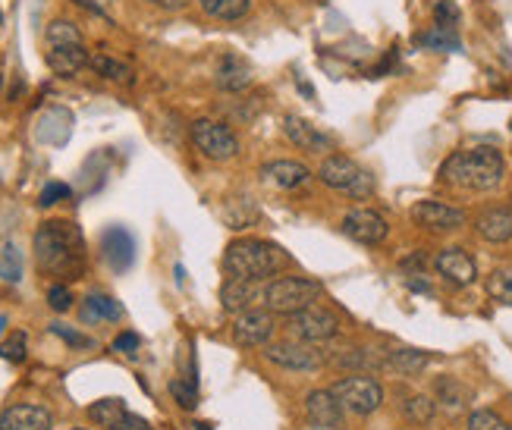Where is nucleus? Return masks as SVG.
Listing matches in <instances>:
<instances>
[{"mask_svg": "<svg viewBox=\"0 0 512 430\" xmlns=\"http://www.w3.org/2000/svg\"><path fill=\"white\" fill-rule=\"evenodd\" d=\"M431 355L421 349H390L384 352V368L396 371V374H418L428 368Z\"/></svg>", "mask_w": 512, "mask_h": 430, "instance_id": "393cba45", "label": "nucleus"}, {"mask_svg": "<svg viewBox=\"0 0 512 430\" xmlns=\"http://www.w3.org/2000/svg\"><path fill=\"white\" fill-rule=\"evenodd\" d=\"M189 135H192V145L202 151L205 157H211V161H233V157L239 154V139L236 132L220 123V120H211V117H202L195 120L189 126Z\"/></svg>", "mask_w": 512, "mask_h": 430, "instance_id": "1a4fd4ad", "label": "nucleus"}, {"mask_svg": "<svg viewBox=\"0 0 512 430\" xmlns=\"http://www.w3.org/2000/svg\"><path fill=\"white\" fill-rule=\"evenodd\" d=\"M475 233L484 239V242H494V245H503L512 239V208H487L475 217Z\"/></svg>", "mask_w": 512, "mask_h": 430, "instance_id": "4be33fe9", "label": "nucleus"}, {"mask_svg": "<svg viewBox=\"0 0 512 430\" xmlns=\"http://www.w3.org/2000/svg\"><path fill=\"white\" fill-rule=\"evenodd\" d=\"M148 4L161 7V10H170V13H176V10H186V7H189V0H148Z\"/></svg>", "mask_w": 512, "mask_h": 430, "instance_id": "79ce46f5", "label": "nucleus"}, {"mask_svg": "<svg viewBox=\"0 0 512 430\" xmlns=\"http://www.w3.org/2000/svg\"><path fill=\"white\" fill-rule=\"evenodd\" d=\"M487 296L500 305H512V270L509 267H500L487 277Z\"/></svg>", "mask_w": 512, "mask_h": 430, "instance_id": "c85d7f7f", "label": "nucleus"}, {"mask_svg": "<svg viewBox=\"0 0 512 430\" xmlns=\"http://www.w3.org/2000/svg\"><path fill=\"white\" fill-rule=\"evenodd\" d=\"M88 66L107 82H117V85H136V70H132L129 63L110 57V54H92V60H88Z\"/></svg>", "mask_w": 512, "mask_h": 430, "instance_id": "5701e85b", "label": "nucleus"}, {"mask_svg": "<svg viewBox=\"0 0 512 430\" xmlns=\"http://www.w3.org/2000/svg\"><path fill=\"white\" fill-rule=\"evenodd\" d=\"M198 430H208V424H198Z\"/></svg>", "mask_w": 512, "mask_h": 430, "instance_id": "de8ad7c7", "label": "nucleus"}, {"mask_svg": "<svg viewBox=\"0 0 512 430\" xmlns=\"http://www.w3.org/2000/svg\"><path fill=\"white\" fill-rule=\"evenodd\" d=\"M92 54L85 48V38L79 32L76 22L70 19H54L48 29H44V63L54 76H76L82 73Z\"/></svg>", "mask_w": 512, "mask_h": 430, "instance_id": "20e7f679", "label": "nucleus"}, {"mask_svg": "<svg viewBox=\"0 0 512 430\" xmlns=\"http://www.w3.org/2000/svg\"><path fill=\"white\" fill-rule=\"evenodd\" d=\"M415 48H428V51H459L462 44H459V35H456V29H440V26H434V29H428V32H421V35H415Z\"/></svg>", "mask_w": 512, "mask_h": 430, "instance_id": "bb28decb", "label": "nucleus"}, {"mask_svg": "<svg viewBox=\"0 0 512 430\" xmlns=\"http://www.w3.org/2000/svg\"><path fill=\"white\" fill-rule=\"evenodd\" d=\"M264 286L261 280H242V277H230L220 289V305L230 314H242L255 305H264Z\"/></svg>", "mask_w": 512, "mask_h": 430, "instance_id": "dca6fc26", "label": "nucleus"}, {"mask_svg": "<svg viewBox=\"0 0 512 430\" xmlns=\"http://www.w3.org/2000/svg\"><path fill=\"white\" fill-rule=\"evenodd\" d=\"M114 430H151V424H148L145 418H139V415L126 412V415L117 421V427H114Z\"/></svg>", "mask_w": 512, "mask_h": 430, "instance_id": "a19ab883", "label": "nucleus"}, {"mask_svg": "<svg viewBox=\"0 0 512 430\" xmlns=\"http://www.w3.org/2000/svg\"><path fill=\"white\" fill-rule=\"evenodd\" d=\"M170 393L173 399L183 405V409H195L198 405V393H195V383H183V380H173L170 383Z\"/></svg>", "mask_w": 512, "mask_h": 430, "instance_id": "c9c22d12", "label": "nucleus"}, {"mask_svg": "<svg viewBox=\"0 0 512 430\" xmlns=\"http://www.w3.org/2000/svg\"><path fill=\"white\" fill-rule=\"evenodd\" d=\"M437 393H440L443 399H447L450 409H459V405H462V390L456 387V383H453L450 377H443V380L437 383Z\"/></svg>", "mask_w": 512, "mask_h": 430, "instance_id": "58836bf2", "label": "nucleus"}, {"mask_svg": "<svg viewBox=\"0 0 512 430\" xmlns=\"http://www.w3.org/2000/svg\"><path fill=\"white\" fill-rule=\"evenodd\" d=\"M4 327H7V318H4V314H0V333H4Z\"/></svg>", "mask_w": 512, "mask_h": 430, "instance_id": "49530a36", "label": "nucleus"}, {"mask_svg": "<svg viewBox=\"0 0 512 430\" xmlns=\"http://www.w3.org/2000/svg\"><path fill=\"white\" fill-rule=\"evenodd\" d=\"M264 355H267V361H274V365L283 371H318L324 365V355L318 352V346L299 343V339L267 346Z\"/></svg>", "mask_w": 512, "mask_h": 430, "instance_id": "9b49d317", "label": "nucleus"}, {"mask_svg": "<svg viewBox=\"0 0 512 430\" xmlns=\"http://www.w3.org/2000/svg\"><path fill=\"white\" fill-rule=\"evenodd\" d=\"M101 252H104V261L110 264V270H129L136 264V239L126 230V226H110V230L101 236Z\"/></svg>", "mask_w": 512, "mask_h": 430, "instance_id": "a211bd4d", "label": "nucleus"}, {"mask_svg": "<svg viewBox=\"0 0 512 430\" xmlns=\"http://www.w3.org/2000/svg\"><path fill=\"white\" fill-rule=\"evenodd\" d=\"M503 176H506V161L491 145L456 151L440 167L443 183L456 189H469V192H494L503 183Z\"/></svg>", "mask_w": 512, "mask_h": 430, "instance_id": "f03ea898", "label": "nucleus"}, {"mask_svg": "<svg viewBox=\"0 0 512 430\" xmlns=\"http://www.w3.org/2000/svg\"><path fill=\"white\" fill-rule=\"evenodd\" d=\"M0 358L10 361V365H22L26 361V333H10L0 343Z\"/></svg>", "mask_w": 512, "mask_h": 430, "instance_id": "2f4dec72", "label": "nucleus"}, {"mask_svg": "<svg viewBox=\"0 0 512 430\" xmlns=\"http://www.w3.org/2000/svg\"><path fill=\"white\" fill-rule=\"evenodd\" d=\"M343 233L359 245H381L390 236V226L374 208H352L343 217Z\"/></svg>", "mask_w": 512, "mask_h": 430, "instance_id": "ddd939ff", "label": "nucleus"}, {"mask_svg": "<svg viewBox=\"0 0 512 430\" xmlns=\"http://www.w3.org/2000/svg\"><path fill=\"white\" fill-rule=\"evenodd\" d=\"M434 26H440V29H456L459 26V7L453 4V0H437Z\"/></svg>", "mask_w": 512, "mask_h": 430, "instance_id": "72a5a7b5", "label": "nucleus"}, {"mask_svg": "<svg viewBox=\"0 0 512 430\" xmlns=\"http://www.w3.org/2000/svg\"><path fill=\"white\" fill-rule=\"evenodd\" d=\"M412 220L421 226V230H431V233H453L469 223L465 211H459L453 205H443V201H434V198L418 201L412 208Z\"/></svg>", "mask_w": 512, "mask_h": 430, "instance_id": "f8f14e48", "label": "nucleus"}, {"mask_svg": "<svg viewBox=\"0 0 512 430\" xmlns=\"http://www.w3.org/2000/svg\"><path fill=\"white\" fill-rule=\"evenodd\" d=\"M286 267H289V255L277 242L267 239H233L224 252V270L230 277H242V280L267 283V277H277Z\"/></svg>", "mask_w": 512, "mask_h": 430, "instance_id": "7ed1b4c3", "label": "nucleus"}, {"mask_svg": "<svg viewBox=\"0 0 512 430\" xmlns=\"http://www.w3.org/2000/svg\"><path fill=\"white\" fill-rule=\"evenodd\" d=\"M123 318V308L117 299L104 296V292H92L82 305V321L85 324H98V321H120Z\"/></svg>", "mask_w": 512, "mask_h": 430, "instance_id": "b1692460", "label": "nucleus"}, {"mask_svg": "<svg viewBox=\"0 0 512 430\" xmlns=\"http://www.w3.org/2000/svg\"><path fill=\"white\" fill-rule=\"evenodd\" d=\"M73 4L82 7V10H88V13H95V16H104V10H101L98 0H73Z\"/></svg>", "mask_w": 512, "mask_h": 430, "instance_id": "37998d69", "label": "nucleus"}, {"mask_svg": "<svg viewBox=\"0 0 512 430\" xmlns=\"http://www.w3.org/2000/svg\"><path fill=\"white\" fill-rule=\"evenodd\" d=\"M32 245H35V261L44 274L60 277V280L82 277V270L88 264V252H85V236L76 223L70 220L41 223Z\"/></svg>", "mask_w": 512, "mask_h": 430, "instance_id": "f257e3e1", "label": "nucleus"}, {"mask_svg": "<svg viewBox=\"0 0 512 430\" xmlns=\"http://www.w3.org/2000/svg\"><path fill=\"white\" fill-rule=\"evenodd\" d=\"M0 280H7V283L22 280V255L13 242H7L4 248H0Z\"/></svg>", "mask_w": 512, "mask_h": 430, "instance_id": "c756f323", "label": "nucleus"}, {"mask_svg": "<svg viewBox=\"0 0 512 430\" xmlns=\"http://www.w3.org/2000/svg\"><path fill=\"white\" fill-rule=\"evenodd\" d=\"M343 405L330 390H315L305 396V418L311 430H343Z\"/></svg>", "mask_w": 512, "mask_h": 430, "instance_id": "2eb2a0df", "label": "nucleus"}, {"mask_svg": "<svg viewBox=\"0 0 512 430\" xmlns=\"http://www.w3.org/2000/svg\"><path fill=\"white\" fill-rule=\"evenodd\" d=\"M129 409H126V402L123 399H101V402H95L92 409H88V418H92L98 427H104V430H114L117 427V421L126 415Z\"/></svg>", "mask_w": 512, "mask_h": 430, "instance_id": "cd10ccee", "label": "nucleus"}, {"mask_svg": "<svg viewBox=\"0 0 512 430\" xmlns=\"http://www.w3.org/2000/svg\"><path fill=\"white\" fill-rule=\"evenodd\" d=\"M54 415L44 405H10L0 415V430H51Z\"/></svg>", "mask_w": 512, "mask_h": 430, "instance_id": "412c9836", "label": "nucleus"}, {"mask_svg": "<svg viewBox=\"0 0 512 430\" xmlns=\"http://www.w3.org/2000/svg\"><path fill=\"white\" fill-rule=\"evenodd\" d=\"M403 415L412 424H428L434 418V399H428V396H412V399H406Z\"/></svg>", "mask_w": 512, "mask_h": 430, "instance_id": "7c9ffc66", "label": "nucleus"}, {"mask_svg": "<svg viewBox=\"0 0 512 430\" xmlns=\"http://www.w3.org/2000/svg\"><path fill=\"white\" fill-rule=\"evenodd\" d=\"M409 289L412 292H431V283H425V280H409Z\"/></svg>", "mask_w": 512, "mask_h": 430, "instance_id": "c03bdc74", "label": "nucleus"}, {"mask_svg": "<svg viewBox=\"0 0 512 430\" xmlns=\"http://www.w3.org/2000/svg\"><path fill=\"white\" fill-rule=\"evenodd\" d=\"M434 270L447 280L450 286H472L478 280V264L475 258L465 252L459 245H450V248H440L437 258H434Z\"/></svg>", "mask_w": 512, "mask_h": 430, "instance_id": "4468645a", "label": "nucleus"}, {"mask_svg": "<svg viewBox=\"0 0 512 430\" xmlns=\"http://www.w3.org/2000/svg\"><path fill=\"white\" fill-rule=\"evenodd\" d=\"M286 330L293 339H299V343L321 346V343H330V339L340 333V318L324 305H308L296 314H289Z\"/></svg>", "mask_w": 512, "mask_h": 430, "instance_id": "6e6552de", "label": "nucleus"}, {"mask_svg": "<svg viewBox=\"0 0 512 430\" xmlns=\"http://www.w3.org/2000/svg\"><path fill=\"white\" fill-rule=\"evenodd\" d=\"M330 393L340 399V405L346 412L359 415V418L374 415L384 402V387L368 374H349V377L333 383Z\"/></svg>", "mask_w": 512, "mask_h": 430, "instance_id": "0eeeda50", "label": "nucleus"}, {"mask_svg": "<svg viewBox=\"0 0 512 430\" xmlns=\"http://www.w3.org/2000/svg\"><path fill=\"white\" fill-rule=\"evenodd\" d=\"M0 22H4V13H0Z\"/></svg>", "mask_w": 512, "mask_h": 430, "instance_id": "09e8293b", "label": "nucleus"}, {"mask_svg": "<svg viewBox=\"0 0 512 430\" xmlns=\"http://www.w3.org/2000/svg\"><path fill=\"white\" fill-rule=\"evenodd\" d=\"M469 430H512L509 421H503L497 412H487V409H478L469 415Z\"/></svg>", "mask_w": 512, "mask_h": 430, "instance_id": "473e14b6", "label": "nucleus"}, {"mask_svg": "<svg viewBox=\"0 0 512 430\" xmlns=\"http://www.w3.org/2000/svg\"><path fill=\"white\" fill-rule=\"evenodd\" d=\"M205 16L220 22H239L252 13V0H198Z\"/></svg>", "mask_w": 512, "mask_h": 430, "instance_id": "a878e982", "label": "nucleus"}, {"mask_svg": "<svg viewBox=\"0 0 512 430\" xmlns=\"http://www.w3.org/2000/svg\"><path fill=\"white\" fill-rule=\"evenodd\" d=\"M321 283L308 277H277L264 286V308L274 314H296L321 299Z\"/></svg>", "mask_w": 512, "mask_h": 430, "instance_id": "423d86ee", "label": "nucleus"}, {"mask_svg": "<svg viewBox=\"0 0 512 430\" xmlns=\"http://www.w3.org/2000/svg\"><path fill=\"white\" fill-rule=\"evenodd\" d=\"M283 135L299 151H308V154H324V151L333 148V139L327 132H321L318 126H311L308 120L296 117V113H286V117H283Z\"/></svg>", "mask_w": 512, "mask_h": 430, "instance_id": "f3484780", "label": "nucleus"}, {"mask_svg": "<svg viewBox=\"0 0 512 430\" xmlns=\"http://www.w3.org/2000/svg\"><path fill=\"white\" fill-rule=\"evenodd\" d=\"M73 195V189L66 186V183H48L41 189V195H38V205L41 208H51V205H57V201H66Z\"/></svg>", "mask_w": 512, "mask_h": 430, "instance_id": "f704fd0d", "label": "nucleus"}, {"mask_svg": "<svg viewBox=\"0 0 512 430\" xmlns=\"http://www.w3.org/2000/svg\"><path fill=\"white\" fill-rule=\"evenodd\" d=\"M299 92H302L305 98H315V92H311V85H308V82H305L302 76H299Z\"/></svg>", "mask_w": 512, "mask_h": 430, "instance_id": "a18cd8bd", "label": "nucleus"}, {"mask_svg": "<svg viewBox=\"0 0 512 430\" xmlns=\"http://www.w3.org/2000/svg\"><path fill=\"white\" fill-rule=\"evenodd\" d=\"M214 82H217L220 92L239 95V92H246V88L252 85V66L242 60L239 54H224V57L217 60Z\"/></svg>", "mask_w": 512, "mask_h": 430, "instance_id": "6ab92c4d", "label": "nucleus"}, {"mask_svg": "<svg viewBox=\"0 0 512 430\" xmlns=\"http://www.w3.org/2000/svg\"><path fill=\"white\" fill-rule=\"evenodd\" d=\"M318 179L330 192H340L355 201H365L374 195V176L359 161H352L349 154H330L318 167Z\"/></svg>", "mask_w": 512, "mask_h": 430, "instance_id": "39448f33", "label": "nucleus"}, {"mask_svg": "<svg viewBox=\"0 0 512 430\" xmlns=\"http://www.w3.org/2000/svg\"><path fill=\"white\" fill-rule=\"evenodd\" d=\"M274 311H267V308H249V311H242L236 314V321H233V339H236V346H267L274 339Z\"/></svg>", "mask_w": 512, "mask_h": 430, "instance_id": "9d476101", "label": "nucleus"}, {"mask_svg": "<svg viewBox=\"0 0 512 430\" xmlns=\"http://www.w3.org/2000/svg\"><path fill=\"white\" fill-rule=\"evenodd\" d=\"M48 305L54 308V311H70L73 308V292H70V286H63V283H57V286H51L48 289Z\"/></svg>", "mask_w": 512, "mask_h": 430, "instance_id": "e433bc0d", "label": "nucleus"}, {"mask_svg": "<svg viewBox=\"0 0 512 430\" xmlns=\"http://www.w3.org/2000/svg\"><path fill=\"white\" fill-rule=\"evenodd\" d=\"M139 346H142V339H139L136 333H120V336L114 339V352H123V355H136Z\"/></svg>", "mask_w": 512, "mask_h": 430, "instance_id": "ea45409f", "label": "nucleus"}, {"mask_svg": "<svg viewBox=\"0 0 512 430\" xmlns=\"http://www.w3.org/2000/svg\"><path fill=\"white\" fill-rule=\"evenodd\" d=\"M261 179L280 192H296L311 179V170L299 161H271L261 167Z\"/></svg>", "mask_w": 512, "mask_h": 430, "instance_id": "aec40b11", "label": "nucleus"}, {"mask_svg": "<svg viewBox=\"0 0 512 430\" xmlns=\"http://www.w3.org/2000/svg\"><path fill=\"white\" fill-rule=\"evenodd\" d=\"M51 333L60 336L63 343H70L73 349H88V346H92V339L82 336V333H76L73 327H66V324H51Z\"/></svg>", "mask_w": 512, "mask_h": 430, "instance_id": "4c0bfd02", "label": "nucleus"}]
</instances>
